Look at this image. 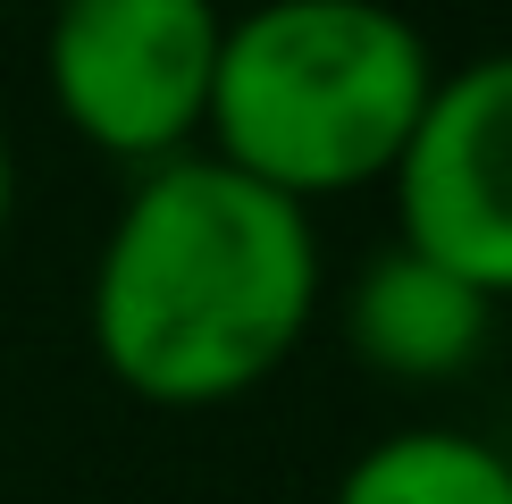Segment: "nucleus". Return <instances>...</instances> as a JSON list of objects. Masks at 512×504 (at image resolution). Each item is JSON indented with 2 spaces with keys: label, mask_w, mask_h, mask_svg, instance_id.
<instances>
[{
  "label": "nucleus",
  "mask_w": 512,
  "mask_h": 504,
  "mask_svg": "<svg viewBox=\"0 0 512 504\" xmlns=\"http://www.w3.org/2000/svg\"><path fill=\"white\" fill-rule=\"evenodd\" d=\"M328 294L303 202L210 152L135 168L84 278L93 362L152 412H219L303 353Z\"/></svg>",
  "instance_id": "1"
},
{
  "label": "nucleus",
  "mask_w": 512,
  "mask_h": 504,
  "mask_svg": "<svg viewBox=\"0 0 512 504\" xmlns=\"http://www.w3.org/2000/svg\"><path fill=\"white\" fill-rule=\"evenodd\" d=\"M437 51L395 0H252L227 17L202 152L286 202H345L395 177Z\"/></svg>",
  "instance_id": "2"
},
{
  "label": "nucleus",
  "mask_w": 512,
  "mask_h": 504,
  "mask_svg": "<svg viewBox=\"0 0 512 504\" xmlns=\"http://www.w3.org/2000/svg\"><path fill=\"white\" fill-rule=\"evenodd\" d=\"M219 42V0H51L42 93L84 152L118 168H160L177 152H202Z\"/></svg>",
  "instance_id": "3"
},
{
  "label": "nucleus",
  "mask_w": 512,
  "mask_h": 504,
  "mask_svg": "<svg viewBox=\"0 0 512 504\" xmlns=\"http://www.w3.org/2000/svg\"><path fill=\"white\" fill-rule=\"evenodd\" d=\"M387 194L395 244L429 252L487 303H512V51L437 68Z\"/></svg>",
  "instance_id": "4"
},
{
  "label": "nucleus",
  "mask_w": 512,
  "mask_h": 504,
  "mask_svg": "<svg viewBox=\"0 0 512 504\" xmlns=\"http://www.w3.org/2000/svg\"><path fill=\"white\" fill-rule=\"evenodd\" d=\"M336 328H345V353L370 378H395V387H445L487 353L496 336V303L479 286H462L454 269H437L429 252L387 244L353 269L345 303H336Z\"/></svg>",
  "instance_id": "5"
},
{
  "label": "nucleus",
  "mask_w": 512,
  "mask_h": 504,
  "mask_svg": "<svg viewBox=\"0 0 512 504\" xmlns=\"http://www.w3.org/2000/svg\"><path fill=\"white\" fill-rule=\"evenodd\" d=\"M328 504H512V454L471 429H387L345 462Z\"/></svg>",
  "instance_id": "6"
},
{
  "label": "nucleus",
  "mask_w": 512,
  "mask_h": 504,
  "mask_svg": "<svg viewBox=\"0 0 512 504\" xmlns=\"http://www.w3.org/2000/svg\"><path fill=\"white\" fill-rule=\"evenodd\" d=\"M9 219H17V143L0 126V244H9Z\"/></svg>",
  "instance_id": "7"
}]
</instances>
